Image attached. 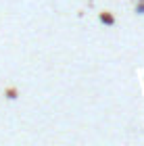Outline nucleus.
<instances>
[{"label": "nucleus", "mask_w": 144, "mask_h": 146, "mask_svg": "<svg viewBox=\"0 0 144 146\" xmlns=\"http://www.w3.org/2000/svg\"><path fill=\"white\" fill-rule=\"evenodd\" d=\"M102 21H104V23H113V19H111L109 15H102Z\"/></svg>", "instance_id": "obj_1"}]
</instances>
